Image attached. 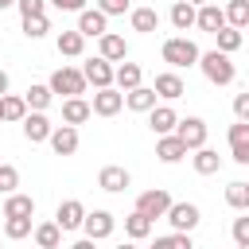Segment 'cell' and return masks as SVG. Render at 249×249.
I'll list each match as a JSON object with an SVG mask.
<instances>
[{"instance_id":"1","label":"cell","mask_w":249,"mask_h":249,"mask_svg":"<svg viewBox=\"0 0 249 249\" xmlns=\"http://www.w3.org/2000/svg\"><path fill=\"white\" fill-rule=\"evenodd\" d=\"M160 54H163V62H167L171 70H183V66H198V58H202L198 43H195V39H187V35H171V39H163Z\"/></svg>"},{"instance_id":"2","label":"cell","mask_w":249,"mask_h":249,"mask_svg":"<svg viewBox=\"0 0 249 249\" xmlns=\"http://www.w3.org/2000/svg\"><path fill=\"white\" fill-rule=\"evenodd\" d=\"M198 70L206 74V82H214V86H230L233 78H237V66L230 62V54L226 51H202V58H198Z\"/></svg>"},{"instance_id":"3","label":"cell","mask_w":249,"mask_h":249,"mask_svg":"<svg viewBox=\"0 0 249 249\" xmlns=\"http://www.w3.org/2000/svg\"><path fill=\"white\" fill-rule=\"evenodd\" d=\"M47 86H51L54 93H62V97H82L89 82H86V74H82L78 66H58V70L51 74V82H47Z\"/></svg>"},{"instance_id":"4","label":"cell","mask_w":249,"mask_h":249,"mask_svg":"<svg viewBox=\"0 0 249 249\" xmlns=\"http://www.w3.org/2000/svg\"><path fill=\"white\" fill-rule=\"evenodd\" d=\"M136 210L148 214L152 222H156V218H167V210H171V195H167L163 187H152V191H144V195L136 198Z\"/></svg>"},{"instance_id":"5","label":"cell","mask_w":249,"mask_h":249,"mask_svg":"<svg viewBox=\"0 0 249 249\" xmlns=\"http://www.w3.org/2000/svg\"><path fill=\"white\" fill-rule=\"evenodd\" d=\"M93 113L97 117H117L121 109H124V89H117V86H105V89H93Z\"/></svg>"},{"instance_id":"6","label":"cell","mask_w":249,"mask_h":249,"mask_svg":"<svg viewBox=\"0 0 249 249\" xmlns=\"http://www.w3.org/2000/svg\"><path fill=\"white\" fill-rule=\"evenodd\" d=\"M82 74H86V82L93 86V89H105V86H113V78H117V66L109 62V58H89L86 66H82Z\"/></svg>"},{"instance_id":"7","label":"cell","mask_w":249,"mask_h":249,"mask_svg":"<svg viewBox=\"0 0 249 249\" xmlns=\"http://www.w3.org/2000/svg\"><path fill=\"white\" fill-rule=\"evenodd\" d=\"M175 132H179V140H183L191 152H198V148L206 144V136H210V128H206V121H202V117H183Z\"/></svg>"},{"instance_id":"8","label":"cell","mask_w":249,"mask_h":249,"mask_svg":"<svg viewBox=\"0 0 249 249\" xmlns=\"http://www.w3.org/2000/svg\"><path fill=\"white\" fill-rule=\"evenodd\" d=\"M167 222H171L179 233H191V230L202 222V210H198L195 202H171V210H167Z\"/></svg>"},{"instance_id":"9","label":"cell","mask_w":249,"mask_h":249,"mask_svg":"<svg viewBox=\"0 0 249 249\" xmlns=\"http://www.w3.org/2000/svg\"><path fill=\"white\" fill-rule=\"evenodd\" d=\"M78 31H82L86 39H101V35L109 31V16H105L101 8H82V12H78Z\"/></svg>"},{"instance_id":"10","label":"cell","mask_w":249,"mask_h":249,"mask_svg":"<svg viewBox=\"0 0 249 249\" xmlns=\"http://www.w3.org/2000/svg\"><path fill=\"white\" fill-rule=\"evenodd\" d=\"M128 183H132V175H128V167H121V163H109V167H101V171H97V187H101V191H109V195L128 191Z\"/></svg>"},{"instance_id":"11","label":"cell","mask_w":249,"mask_h":249,"mask_svg":"<svg viewBox=\"0 0 249 249\" xmlns=\"http://www.w3.org/2000/svg\"><path fill=\"white\" fill-rule=\"evenodd\" d=\"M82 230H86V237L105 241V237L117 230V218H113L109 210H89V214H86V222H82Z\"/></svg>"},{"instance_id":"12","label":"cell","mask_w":249,"mask_h":249,"mask_svg":"<svg viewBox=\"0 0 249 249\" xmlns=\"http://www.w3.org/2000/svg\"><path fill=\"white\" fill-rule=\"evenodd\" d=\"M226 140H230V156L237 163H249V121H233L226 128Z\"/></svg>"},{"instance_id":"13","label":"cell","mask_w":249,"mask_h":249,"mask_svg":"<svg viewBox=\"0 0 249 249\" xmlns=\"http://www.w3.org/2000/svg\"><path fill=\"white\" fill-rule=\"evenodd\" d=\"M47 144H51L54 156H74L82 140H78V128H74V124H54V132H51Z\"/></svg>"},{"instance_id":"14","label":"cell","mask_w":249,"mask_h":249,"mask_svg":"<svg viewBox=\"0 0 249 249\" xmlns=\"http://www.w3.org/2000/svg\"><path fill=\"white\" fill-rule=\"evenodd\" d=\"M19 124H23V136H27L31 144H43V140H51V132H54V124L47 121V113H35V109H31V113H27Z\"/></svg>"},{"instance_id":"15","label":"cell","mask_w":249,"mask_h":249,"mask_svg":"<svg viewBox=\"0 0 249 249\" xmlns=\"http://www.w3.org/2000/svg\"><path fill=\"white\" fill-rule=\"evenodd\" d=\"M86 214H89V210H86L78 198H66V202H58L54 222H58V226H62V233H66V230H78V226L86 222Z\"/></svg>"},{"instance_id":"16","label":"cell","mask_w":249,"mask_h":249,"mask_svg":"<svg viewBox=\"0 0 249 249\" xmlns=\"http://www.w3.org/2000/svg\"><path fill=\"white\" fill-rule=\"evenodd\" d=\"M97 54H101V58H109V62H124V58H128V43H124V35L105 31V35L97 39Z\"/></svg>"},{"instance_id":"17","label":"cell","mask_w":249,"mask_h":249,"mask_svg":"<svg viewBox=\"0 0 249 249\" xmlns=\"http://www.w3.org/2000/svg\"><path fill=\"white\" fill-rule=\"evenodd\" d=\"M148 128H152L156 136H167V132L179 128V113H175L171 105H156V109L148 113Z\"/></svg>"},{"instance_id":"18","label":"cell","mask_w":249,"mask_h":249,"mask_svg":"<svg viewBox=\"0 0 249 249\" xmlns=\"http://www.w3.org/2000/svg\"><path fill=\"white\" fill-rule=\"evenodd\" d=\"M191 148L179 140V132H167V136H156V156L163 160V163H179L183 156H187Z\"/></svg>"},{"instance_id":"19","label":"cell","mask_w":249,"mask_h":249,"mask_svg":"<svg viewBox=\"0 0 249 249\" xmlns=\"http://www.w3.org/2000/svg\"><path fill=\"white\" fill-rule=\"evenodd\" d=\"M195 27H198V31H210V35H218V31L226 27V8H218L214 0H210V4H202V8H198V19H195Z\"/></svg>"},{"instance_id":"20","label":"cell","mask_w":249,"mask_h":249,"mask_svg":"<svg viewBox=\"0 0 249 249\" xmlns=\"http://www.w3.org/2000/svg\"><path fill=\"white\" fill-rule=\"evenodd\" d=\"M163 101H175V97H183L187 93V82L175 74V70H163V74H156V86H152Z\"/></svg>"},{"instance_id":"21","label":"cell","mask_w":249,"mask_h":249,"mask_svg":"<svg viewBox=\"0 0 249 249\" xmlns=\"http://www.w3.org/2000/svg\"><path fill=\"white\" fill-rule=\"evenodd\" d=\"M89 117H93V105H89L86 97H66V101H62V124H74V128H78V124H86Z\"/></svg>"},{"instance_id":"22","label":"cell","mask_w":249,"mask_h":249,"mask_svg":"<svg viewBox=\"0 0 249 249\" xmlns=\"http://www.w3.org/2000/svg\"><path fill=\"white\" fill-rule=\"evenodd\" d=\"M156 97H160V93H156L152 86H136V89L124 93V105H128L132 113H152V109H156Z\"/></svg>"},{"instance_id":"23","label":"cell","mask_w":249,"mask_h":249,"mask_svg":"<svg viewBox=\"0 0 249 249\" xmlns=\"http://www.w3.org/2000/svg\"><path fill=\"white\" fill-rule=\"evenodd\" d=\"M35 214V198L31 195H4V218H31Z\"/></svg>"},{"instance_id":"24","label":"cell","mask_w":249,"mask_h":249,"mask_svg":"<svg viewBox=\"0 0 249 249\" xmlns=\"http://www.w3.org/2000/svg\"><path fill=\"white\" fill-rule=\"evenodd\" d=\"M195 19H198V8H195L191 0H175V4H171V27H175V31L195 27Z\"/></svg>"},{"instance_id":"25","label":"cell","mask_w":249,"mask_h":249,"mask_svg":"<svg viewBox=\"0 0 249 249\" xmlns=\"http://www.w3.org/2000/svg\"><path fill=\"white\" fill-rule=\"evenodd\" d=\"M54 47H58V54H66V58H78V54L86 51V35H82L78 27H74V31H58Z\"/></svg>"},{"instance_id":"26","label":"cell","mask_w":249,"mask_h":249,"mask_svg":"<svg viewBox=\"0 0 249 249\" xmlns=\"http://www.w3.org/2000/svg\"><path fill=\"white\" fill-rule=\"evenodd\" d=\"M31 237H35L39 249H58V245H62V226H58V222H39Z\"/></svg>"},{"instance_id":"27","label":"cell","mask_w":249,"mask_h":249,"mask_svg":"<svg viewBox=\"0 0 249 249\" xmlns=\"http://www.w3.org/2000/svg\"><path fill=\"white\" fill-rule=\"evenodd\" d=\"M128 23H132V31L152 35V31L160 27V16H156V8H132V12H128Z\"/></svg>"},{"instance_id":"28","label":"cell","mask_w":249,"mask_h":249,"mask_svg":"<svg viewBox=\"0 0 249 249\" xmlns=\"http://www.w3.org/2000/svg\"><path fill=\"white\" fill-rule=\"evenodd\" d=\"M140 78H144L140 62H121V66H117V78H113V86L128 93V89H136V86H140Z\"/></svg>"},{"instance_id":"29","label":"cell","mask_w":249,"mask_h":249,"mask_svg":"<svg viewBox=\"0 0 249 249\" xmlns=\"http://www.w3.org/2000/svg\"><path fill=\"white\" fill-rule=\"evenodd\" d=\"M191 163H195V171H198V175H214V171L222 167V156H218L214 148H206V144H202V148L191 156Z\"/></svg>"},{"instance_id":"30","label":"cell","mask_w":249,"mask_h":249,"mask_svg":"<svg viewBox=\"0 0 249 249\" xmlns=\"http://www.w3.org/2000/svg\"><path fill=\"white\" fill-rule=\"evenodd\" d=\"M23 101H27V109H35V113H47V105L54 101V89H51V86H27Z\"/></svg>"},{"instance_id":"31","label":"cell","mask_w":249,"mask_h":249,"mask_svg":"<svg viewBox=\"0 0 249 249\" xmlns=\"http://www.w3.org/2000/svg\"><path fill=\"white\" fill-rule=\"evenodd\" d=\"M124 233H128L132 241H144V237L152 233V218H148V214H140V210H132V214L124 218Z\"/></svg>"},{"instance_id":"32","label":"cell","mask_w":249,"mask_h":249,"mask_svg":"<svg viewBox=\"0 0 249 249\" xmlns=\"http://www.w3.org/2000/svg\"><path fill=\"white\" fill-rule=\"evenodd\" d=\"M0 113H4V121H23L27 117V101L16 97V93H4L0 97Z\"/></svg>"},{"instance_id":"33","label":"cell","mask_w":249,"mask_h":249,"mask_svg":"<svg viewBox=\"0 0 249 249\" xmlns=\"http://www.w3.org/2000/svg\"><path fill=\"white\" fill-rule=\"evenodd\" d=\"M31 233H35L31 218H4V237H8V241H23V237H31Z\"/></svg>"},{"instance_id":"34","label":"cell","mask_w":249,"mask_h":249,"mask_svg":"<svg viewBox=\"0 0 249 249\" xmlns=\"http://www.w3.org/2000/svg\"><path fill=\"white\" fill-rule=\"evenodd\" d=\"M226 23L230 27H249V0H230L226 4Z\"/></svg>"},{"instance_id":"35","label":"cell","mask_w":249,"mask_h":249,"mask_svg":"<svg viewBox=\"0 0 249 249\" xmlns=\"http://www.w3.org/2000/svg\"><path fill=\"white\" fill-rule=\"evenodd\" d=\"M226 202H230L233 210H249V183L233 179V183L226 187Z\"/></svg>"},{"instance_id":"36","label":"cell","mask_w":249,"mask_h":249,"mask_svg":"<svg viewBox=\"0 0 249 249\" xmlns=\"http://www.w3.org/2000/svg\"><path fill=\"white\" fill-rule=\"evenodd\" d=\"M214 39H218V51H226V54H233V51L241 47V27H230V23H226V27H222V31L214 35Z\"/></svg>"},{"instance_id":"37","label":"cell","mask_w":249,"mask_h":249,"mask_svg":"<svg viewBox=\"0 0 249 249\" xmlns=\"http://www.w3.org/2000/svg\"><path fill=\"white\" fill-rule=\"evenodd\" d=\"M152 249H195V241H191V233H167V237H156L152 241Z\"/></svg>"},{"instance_id":"38","label":"cell","mask_w":249,"mask_h":249,"mask_svg":"<svg viewBox=\"0 0 249 249\" xmlns=\"http://www.w3.org/2000/svg\"><path fill=\"white\" fill-rule=\"evenodd\" d=\"M51 31V19L47 16H23V35L27 39H43Z\"/></svg>"},{"instance_id":"39","label":"cell","mask_w":249,"mask_h":249,"mask_svg":"<svg viewBox=\"0 0 249 249\" xmlns=\"http://www.w3.org/2000/svg\"><path fill=\"white\" fill-rule=\"evenodd\" d=\"M16 187H19V167L0 163V195H16Z\"/></svg>"},{"instance_id":"40","label":"cell","mask_w":249,"mask_h":249,"mask_svg":"<svg viewBox=\"0 0 249 249\" xmlns=\"http://www.w3.org/2000/svg\"><path fill=\"white\" fill-rule=\"evenodd\" d=\"M230 233H233V241H237V245H245V241H249V214H241V218H233V226H230Z\"/></svg>"},{"instance_id":"41","label":"cell","mask_w":249,"mask_h":249,"mask_svg":"<svg viewBox=\"0 0 249 249\" xmlns=\"http://www.w3.org/2000/svg\"><path fill=\"white\" fill-rule=\"evenodd\" d=\"M97 8H101L105 16H124V12H132L128 0H97Z\"/></svg>"},{"instance_id":"42","label":"cell","mask_w":249,"mask_h":249,"mask_svg":"<svg viewBox=\"0 0 249 249\" xmlns=\"http://www.w3.org/2000/svg\"><path fill=\"white\" fill-rule=\"evenodd\" d=\"M19 16H47V0H19Z\"/></svg>"},{"instance_id":"43","label":"cell","mask_w":249,"mask_h":249,"mask_svg":"<svg viewBox=\"0 0 249 249\" xmlns=\"http://www.w3.org/2000/svg\"><path fill=\"white\" fill-rule=\"evenodd\" d=\"M233 117H237V121H249V89L233 97Z\"/></svg>"},{"instance_id":"44","label":"cell","mask_w":249,"mask_h":249,"mask_svg":"<svg viewBox=\"0 0 249 249\" xmlns=\"http://www.w3.org/2000/svg\"><path fill=\"white\" fill-rule=\"evenodd\" d=\"M47 4H54L58 12H82L86 8V0H47Z\"/></svg>"},{"instance_id":"45","label":"cell","mask_w":249,"mask_h":249,"mask_svg":"<svg viewBox=\"0 0 249 249\" xmlns=\"http://www.w3.org/2000/svg\"><path fill=\"white\" fill-rule=\"evenodd\" d=\"M93 245H97V241H93V237H82V241H74V245H70V249H93Z\"/></svg>"},{"instance_id":"46","label":"cell","mask_w":249,"mask_h":249,"mask_svg":"<svg viewBox=\"0 0 249 249\" xmlns=\"http://www.w3.org/2000/svg\"><path fill=\"white\" fill-rule=\"evenodd\" d=\"M8 86H12V78H8V70H0V97L8 93Z\"/></svg>"},{"instance_id":"47","label":"cell","mask_w":249,"mask_h":249,"mask_svg":"<svg viewBox=\"0 0 249 249\" xmlns=\"http://www.w3.org/2000/svg\"><path fill=\"white\" fill-rule=\"evenodd\" d=\"M117 249H136V241H132V237H128V241H121V245H117Z\"/></svg>"},{"instance_id":"48","label":"cell","mask_w":249,"mask_h":249,"mask_svg":"<svg viewBox=\"0 0 249 249\" xmlns=\"http://www.w3.org/2000/svg\"><path fill=\"white\" fill-rule=\"evenodd\" d=\"M16 4H19V0H0V12H4V8H16Z\"/></svg>"},{"instance_id":"49","label":"cell","mask_w":249,"mask_h":249,"mask_svg":"<svg viewBox=\"0 0 249 249\" xmlns=\"http://www.w3.org/2000/svg\"><path fill=\"white\" fill-rule=\"evenodd\" d=\"M191 4H195V8H202V4H210V0H191Z\"/></svg>"},{"instance_id":"50","label":"cell","mask_w":249,"mask_h":249,"mask_svg":"<svg viewBox=\"0 0 249 249\" xmlns=\"http://www.w3.org/2000/svg\"><path fill=\"white\" fill-rule=\"evenodd\" d=\"M237 249H249V241H245V245H237Z\"/></svg>"},{"instance_id":"51","label":"cell","mask_w":249,"mask_h":249,"mask_svg":"<svg viewBox=\"0 0 249 249\" xmlns=\"http://www.w3.org/2000/svg\"><path fill=\"white\" fill-rule=\"evenodd\" d=\"M0 121H4V113H0Z\"/></svg>"}]
</instances>
